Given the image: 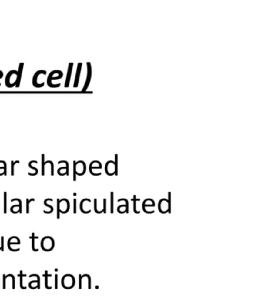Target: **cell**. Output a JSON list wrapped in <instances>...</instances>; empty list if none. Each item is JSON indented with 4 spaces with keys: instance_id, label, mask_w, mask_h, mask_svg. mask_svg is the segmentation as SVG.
Returning <instances> with one entry per match:
<instances>
[{
    "instance_id": "obj_5",
    "label": "cell",
    "mask_w": 271,
    "mask_h": 304,
    "mask_svg": "<svg viewBox=\"0 0 271 304\" xmlns=\"http://www.w3.org/2000/svg\"><path fill=\"white\" fill-rule=\"evenodd\" d=\"M59 211L60 213H62V214H66L67 212H69L70 209V204L69 201L67 200V199H61V200H59Z\"/></svg>"
},
{
    "instance_id": "obj_1",
    "label": "cell",
    "mask_w": 271,
    "mask_h": 304,
    "mask_svg": "<svg viewBox=\"0 0 271 304\" xmlns=\"http://www.w3.org/2000/svg\"><path fill=\"white\" fill-rule=\"evenodd\" d=\"M54 245V239L52 237H49V236L44 237L42 239V242H41V247H42V250L44 251H46V252H49L52 250H53Z\"/></svg>"
},
{
    "instance_id": "obj_24",
    "label": "cell",
    "mask_w": 271,
    "mask_h": 304,
    "mask_svg": "<svg viewBox=\"0 0 271 304\" xmlns=\"http://www.w3.org/2000/svg\"><path fill=\"white\" fill-rule=\"evenodd\" d=\"M113 200H114V196H113V192L111 193V213L114 212V204H113Z\"/></svg>"
},
{
    "instance_id": "obj_30",
    "label": "cell",
    "mask_w": 271,
    "mask_h": 304,
    "mask_svg": "<svg viewBox=\"0 0 271 304\" xmlns=\"http://www.w3.org/2000/svg\"><path fill=\"white\" fill-rule=\"evenodd\" d=\"M58 288V275H55V289Z\"/></svg>"
},
{
    "instance_id": "obj_4",
    "label": "cell",
    "mask_w": 271,
    "mask_h": 304,
    "mask_svg": "<svg viewBox=\"0 0 271 304\" xmlns=\"http://www.w3.org/2000/svg\"><path fill=\"white\" fill-rule=\"evenodd\" d=\"M55 73H58L59 75H61V74H63L62 72H61V71H59V70H54V71H53L52 72H51L49 75V76H48V79H47V84H48V86H49V87H51V88H57V87H59L60 86H61V83H58V84H56V85H53L51 82H52V80H56V79H61L62 78V76L63 75H59V76H57V77H53V75H54Z\"/></svg>"
},
{
    "instance_id": "obj_27",
    "label": "cell",
    "mask_w": 271,
    "mask_h": 304,
    "mask_svg": "<svg viewBox=\"0 0 271 304\" xmlns=\"http://www.w3.org/2000/svg\"><path fill=\"white\" fill-rule=\"evenodd\" d=\"M59 199L57 200V219H60V211H59Z\"/></svg>"
},
{
    "instance_id": "obj_36",
    "label": "cell",
    "mask_w": 271,
    "mask_h": 304,
    "mask_svg": "<svg viewBox=\"0 0 271 304\" xmlns=\"http://www.w3.org/2000/svg\"><path fill=\"white\" fill-rule=\"evenodd\" d=\"M106 202H107L106 199H103V213H106Z\"/></svg>"
},
{
    "instance_id": "obj_25",
    "label": "cell",
    "mask_w": 271,
    "mask_h": 304,
    "mask_svg": "<svg viewBox=\"0 0 271 304\" xmlns=\"http://www.w3.org/2000/svg\"><path fill=\"white\" fill-rule=\"evenodd\" d=\"M33 277H37V281H38V288H40V277L39 276L37 275V274H32V275L30 276V278H32Z\"/></svg>"
},
{
    "instance_id": "obj_16",
    "label": "cell",
    "mask_w": 271,
    "mask_h": 304,
    "mask_svg": "<svg viewBox=\"0 0 271 304\" xmlns=\"http://www.w3.org/2000/svg\"><path fill=\"white\" fill-rule=\"evenodd\" d=\"M42 176H44L45 175V166L46 164H48L49 163V161H47V162H45V154H43L42 155Z\"/></svg>"
},
{
    "instance_id": "obj_32",
    "label": "cell",
    "mask_w": 271,
    "mask_h": 304,
    "mask_svg": "<svg viewBox=\"0 0 271 304\" xmlns=\"http://www.w3.org/2000/svg\"><path fill=\"white\" fill-rule=\"evenodd\" d=\"M2 278H3V282H2V287H3V289H6V275L2 276Z\"/></svg>"
},
{
    "instance_id": "obj_33",
    "label": "cell",
    "mask_w": 271,
    "mask_h": 304,
    "mask_svg": "<svg viewBox=\"0 0 271 304\" xmlns=\"http://www.w3.org/2000/svg\"><path fill=\"white\" fill-rule=\"evenodd\" d=\"M94 210H95V212L97 213V214H99V212H98V210H97V200L96 199H95L94 200Z\"/></svg>"
},
{
    "instance_id": "obj_11",
    "label": "cell",
    "mask_w": 271,
    "mask_h": 304,
    "mask_svg": "<svg viewBox=\"0 0 271 304\" xmlns=\"http://www.w3.org/2000/svg\"><path fill=\"white\" fill-rule=\"evenodd\" d=\"M31 241H32V250H33V251H34V252H38V248H36V246H35V240H38V236H35V234L34 233H32L31 234Z\"/></svg>"
},
{
    "instance_id": "obj_34",
    "label": "cell",
    "mask_w": 271,
    "mask_h": 304,
    "mask_svg": "<svg viewBox=\"0 0 271 304\" xmlns=\"http://www.w3.org/2000/svg\"><path fill=\"white\" fill-rule=\"evenodd\" d=\"M11 279H12V288L13 289H15V277L12 275V274H11Z\"/></svg>"
},
{
    "instance_id": "obj_22",
    "label": "cell",
    "mask_w": 271,
    "mask_h": 304,
    "mask_svg": "<svg viewBox=\"0 0 271 304\" xmlns=\"http://www.w3.org/2000/svg\"><path fill=\"white\" fill-rule=\"evenodd\" d=\"M61 163H65L66 165V171H65V175H69V163L67 161H60L58 162V164H61Z\"/></svg>"
},
{
    "instance_id": "obj_28",
    "label": "cell",
    "mask_w": 271,
    "mask_h": 304,
    "mask_svg": "<svg viewBox=\"0 0 271 304\" xmlns=\"http://www.w3.org/2000/svg\"><path fill=\"white\" fill-rule=\"evenodd\" d=\"M77 200H76V199L75 198L73 200V213L74 214H76V212H77V209H76V204H77Z\"/></svg>"
},
{
    "instance_id": "obj_15",
    "label": "cell",
    "mask_w": 271,
    "mask_h": 304,
    "mask_svg": "<svg viewBox=\"0 0 271 304\" xmlns=\"http://www.w3.org/2000/svg\"><path fill=\"white\" fill-rule=\"evenodd\" d=\"M49 200H50V198H48V199H46V200L44 201V205H45V206L48 207V208H49V209H50V211H49V212L44 211V213H45V214H50V213H52L53 212V207L51 206V205H49V204H48V203H47Z\"/></svg>"
},
{
    "instance_id": "obj_6",
    "label": "cell",
    "mask_w": 271,
    "mask_h": 304,
    "mask_svg": "<svg viewBox=\"0 0 271 304\" xmlns=\"http://www.w3.org/2000/svg\"><path fill=\"white\" fill-rule=\"evenodd\" d=\"M40 74H44V75H46V71H45V70H39V71H38L35 74H34V77H33V80H32V83H33V85H34V86L37 88L42 87V86L45 85V82H42V83H41V84L37 83V79H38V75H40Z\"/></svg>"
},
{
    "instance_id": "obj_8",
    "label": "cell",
    "mask_w": 271,
    "mask_h": 304,
    "mask_svg": "<svg viewBox=\"0 0 271 304\" xmlns=\"http://www.w3.org/2000/svg\"><path fill=\"white\" fill-rule=\"evenodd\" d=\"M72 67H73V63H70L69 64V68H68V73H67V78H66V81L65 83V87H69V86L70 80H71V75H72Z\"/></svg>"
},
{
    "instance_id": "obj_18",
    "label": "cell",
    "mask_w": 271,
    "mask_h": 304,
    "mask_svg": "<svg viewBox=\"0 0 271 304\" xmlns=\"http://www.w3.org/2000/svg\"><path fill=\"white\" fill-rule=\"evenodd\" d=\"M15 201H18V202L19 203L18 204V206H19V208H18V212H20V213H22V200H20V199H18V198H15V199H12L11 200V202H15Z\"/></svg>"
},
{
    "instance_id": "obj_9",
    "label": "cell",
    "mask_w": 271,
    "mask_h": 304,
    "mask_svg": "<svg viewBox=\"0 0 271 304\" xmlns=\"http://www.w3.org/2000/svg\"><path fill=\"white\" fill-rule=\"evenodd\" d=\"M81 67H82V63H79L77 68H76V77H75V81H74L73 87H75V88L77 87L78 84H79V79H80V72H81Z\"/></svg>"
},
{
    "instance_id": "obj_26",
    "label": "cell",
    "mask_w": 271,
    "mask_h": 304,
    "mask_svg": "<svg viewBox=\"0 0 271 304\" xmlns=\"http://www.w3.org/2000/svg\"><path fill=\"white\" fill-rule=\"evenodd\" d=\"M0 250H1V251H4V237H3V236L1 237V246H0Z\"/></svg>"
},
{
    "instance_id": "obj_10",
    "label": "cell",
    "mask_w": 271,
    "mask_h": 304,
    "mask_svg": "<svg viewBox=\"0 0 271 304\" xmlns=\"http://www.w3.org/2000/svg\"><path fill=\"white\" fill-rule=\"evenodd\" d=\"M87 65H88V76H87V80H86V83L84 85V88H83L82 91H85L87 90V88L89 86V83H90L91 81V75H92V71H91V64L90 63H87Z\"/></svg>"
},
{
    "instance_id": "obj_14",
    "label": "cell",
    "mask_w": 271,
    "mask_h": 304,
    "mask_svg": "<svg viewBox=\"0 0 271 304\" xmlns=\"http://www.w3.org/2000/svg\"><path fill=\"white\" fill-rule=\"evenodd\" d=\"M32 163H36V164H38V162H37V161H31V162H30V163H29V167H30V168H31L32 170H34L35 171V173H29V175H30V176H35V175H37L38 173V170L37 169L36 167H33V166H32Z\"/></svg>"
},
{
    "instance_id": "obj_21",
    "label": "cell",
    "mask_w": 271,
    "mask_h": 304,
    "mask_svg": "<svg viewBox=\"0 0 271 304\" xmlns=\"http://www.w3.org/2000/svg\"><path fill=\"white\" fill-rule=\"evenodd\" d=\"M19 161H11V176H14L15 175V166L16 164H18Z\"/></svg>"
},
{
    "instance_id": "obj_23",
    "label": "cell",
    "mask_w": 271,
    "mask_h": 304,
    "mask_svg": "<svg viewBox=\"0 0 271 304\" xmlns=\"http://www.w3.org/2000/svg\"><path fill=\"white\" fill-rule=\"evenodd\" d=\"M73 181H76V162H73Z\"/></svg>"
},
{
    "instance_id": "obj_3",
    "label": "cell",
    "mask_w": 271,
    "mask_h": 304,
    "mask_svg": "<svg viewBox=\"0 0 271 304\" xmlns=\"http://www.w3.org/2000/svg\"><path fill=\"white\" fill-rule=\"evenodd\" d=\"M170 192H169V201L167 200H166V199H162L159 201V211L162 213H164L165 214L167 212H169V213H170Z\"/></svg>"
},
{
    "instance_id": "obj_7",
    "label": "cell",
    "mask_w": 271,
    "mask_h": 304,
    "mask_svg": "<svg viewBox=\"0 0 271 304\" xmlns=\"http://www.w3.org/2000/svg\"><path fill=\"white\" fill-rule=\"evenodd\" d=\"M23 66H24V63H19V67H18V75H17V79H16V81L15 82V86L16 87H19V86H20V83H21V79H22V69H23Z\"/></svg>"
},
{
    "instance_id": "obj_35",
    "label": "cell",
    "mask_w": 271,
    "mask_h": 304,
    "mask_svg": "<svg viewBox=\"0 0 271 304\" xmlns=\"http://www.w3.org/2000/svg\"><path fill=\"white\" fill-rule=\"evenodd\" d=\"M132 200H134V201H135V206H134V209H135V213H139V212H137L136 211V200H137L136 196H135V197H134V199H132Z\"/></svg>"
},
{
    "instance_id": "obj_20",
    "label": "cell",
    "mask_w": 271,
    "mask_h": 304,
    "mask_svg": "<svg viewBox=\"0 0 271 304\" xmlns=\"http://www.w3.org/2000/svg\"><path fill=\"white\" fill-rule=\"evenodd\" d=\"M33 201H34V199L33 198V199H26V213L27 214H29L30 213V202H33Z\"/></svg>"
},
{
    "instance_id": "obj_2",
    "label": "cell",
    "mask_w": 271,
    "mask_h": 304,
    "mask_svg": "<svg viewBox=\"0 0 271 304\" xmlns=\"http://www.w3.org/2000/svg\"><path fill=\"white\" fill-rule=\"evenodd\" d=\"M75 283H76L75 278H74L73 276L70 275V274L65 275L62 277V280H61L62 287L64 288H65V289H71V288H72L75 286Z\"/></svg>"
},
{
    "instance_id": "obj_19",
    "label": "cell",
    "mask_w": 271,
    "mask_h": 304,
    "mask_svg": "<svg viewBox=\"0 0 271 304\" xmlns=\"http://www.w3.org/2000/svg\"><path fill=\"white\" fill-rule=\"evenodd\" d=\"M3 212H4V214H6V212H7V193H6V192H4V209H3Z\"/></svg>"
},
{
    "instance_id": "obj_12",
    "label": "cell",
    "mask_w": 271,
    "mask_h": 304,
    "mask_svg": "<svg viewBox=\"0 0 271 304\" xmlns=\"http://www.w3.org/2000/svg\"><path fill=\"white\" fill-rule=\"evenodd\" d=\"M13 240L14 241H12L11 238H10L8 241H7V245H11V244H13V245H19V244L21 243V241H20V239L18 237L13 236Z\"/></svg>"
},
{
    "instance_id": "obj_13",
    "label": "cell",
    "mask_w": 271,
    "mask_h": 304,
    "mask_svg": "<svg viewBox=\"0 0 271 304\" xmlns=\"http://www.w3.org/2000/svg\"><path fill=\"white\" fill-rule=\"evenodd\" d=\"M44 277H45V288H47V289H51V288H52V287L49 286L48 280H49V277H52V275L49 274L48 271H45V272Z\"/></svg>"
},
{
    "instance_id": "obj_17",
    "label": "cell",
    "mask_w": 271,
    "mask_h": 304,
    "mask_svg": "<svg viewBox=\"0 0 271 304\" xmlns=\"http://www.w3.org/2000/svg\"><path fill=\"white\" fill-rule=\"evenodd\" d=\"M19 277H20V287L22 289H25L26 287H24L23 286V283H22V280H23V277H26V275L23 274V272L22 271H20V273L18 274Z\"/></svg>"
},
{
    "instance_id": "obj_31",
    "label": "cell",
    "mask_w": 271,
    "mask_h": 304,
    "mask_svg": "<svg viewBox=\"0 0 271 304\" xmlns=\"http://www.w3.org/2000/svg\"><path fill=\"white\" fill-rule=\"evenodd\" d=\"M120 201H125L126 202V212H128V202H127V200L126 199H120V200H119V202H120Z\"/></svg>"
},
{
    "instance_id": "obj_37",
    "label": "cell",
    "mask_w": 271,
    "mask_h": 304,
    "mask_svg": "<svg viewBox=\"0 0 271 304\" xmlns=\"http://www.w3.org/2000/svg\"><path fill=\"white\" fill-rule=\"evenodd\" d=\"M2 76H3V73H2V71H1L0 72V79H2ZM0 86H1V84H0Z\"/></svg>"
},
{
    "instance_id": "obj_29",
    "label": "cell",
    "mask_w": 271,
    "mask_h": 304,
    "mask_svg": "<svg viewBox=\"0 0 271 304\" xmlns=\"http://www.w3.org/2000/svg\"><path fill=\"white\" fill-rule=\"evenodd\" d=\"M0 163H2L4 165V171H3V175L6 176L7 175V170H6V163L4 161H0Z\"/></svg>"
}]
</instances>
